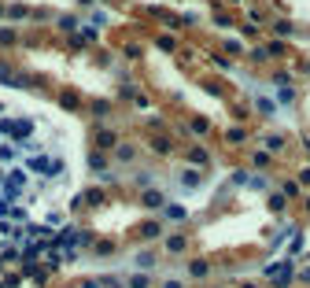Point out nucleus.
<instances>
[{
    "label": "nucleus",
    "instance_id": "f257e3e1",
    "mask_svg": "<svg viewBox=\"0 0 310 288\" xmlns=\"http://www.w3.org/2000/svg\"><path fill=\"white\" fill-rule=\"evenodd\" d=\"M26 188H30V170L26 166H11L8 174H4V200H22Z\"/></svg>",
    "mask_w": 310,
    "mask_h": 288
},
{
    "label": "nucleus",
    "instance_id": "f03ea898",
    "mask_svg": "<svg viewBox=\"0 0 310 288\" xmlns=\"http://www.w3.org/2000/svg\"><path fill=\"white\" fill-rule=\"evenodd\" d=\"M34 119H26V115H15V119H11V115H4V119H0V133L4 137H11V141H26V137H34Z\"/></svg>",
    "mask_w": 310,
    "mask_h": 288
},
{
    "label": "nucleus",
    "instance_id": "7ed1b4c3",
    "mask_svg": "<svg viewBox=\"0 0 310 288\" xmlns=\"http://www.w3.org/2000/svg\"><path fill=\"white\" fill-rule=\"evenodd\" d=\"M19 155H22V148H19V144H0V163H4V166H11V163L19 159Z\"/></svg>",
    "mask_w": 310,
    "mask_h": 288
},
{
    "label": "nucleus",
    "instance_id": "20e7f679",
    "mask_svg": "<svg viewBox=\"0 0 310 288\" xmlns=\"http://www.w3.org/2000/svg\"><path fill=\"white\" fill-rule=\"evenodd\" d=\"M15 44H19V30L4 26V30H0V48H15Z\"/></svg>",
    "mask_w": 310,
    "mask_h": 288
},
{
    "label": "nucleus",
    "instance_id": "39448f33",
    "mask_svg": "<svg viewBox=\"0 0 310 288\" xmlns=\"http://www.w3.org/2000/svg\"><path fill=\"white\" fill-rule=\"evenodd\" d=\"M19 259H22L19 247H0V263H19Z\"/></svg>",
    "mask_w": 310,
    "mask_h": 288
},
{
    "label": "nucleus",
    "instance_id": "423d86ee",
    "mask_svg": "<svg viewBox=\"0 0 310 288\" xmlns=\"http://www.w3.org/2000/svg\"><path fill=\"white\" fill-rule=\"evenodd\" d=\"M26 15H30L26 4H8V19H26Z\"/></svg>",
    "mask_w": 310,
    "mask_h": 288
},
{
    "label": "nucleus",
    "instance_id": "0eeeda50",
    "mask_svg": "<svg viewBox=\"0 0 310 288\" xmlns=\"http://www.w3.org/2000/svg\"><path fill=\"white\" fill-rule=\"evenodd\" d=\"M4 11H8V8H4V4H0V15H4Z\"/></svg>",
    "mask_w": 310,
    "mask_h": 288
}]
</instances>
